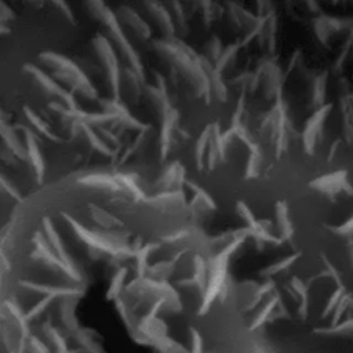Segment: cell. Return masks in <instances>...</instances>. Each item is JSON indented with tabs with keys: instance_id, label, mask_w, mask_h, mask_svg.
Returning a JSON list of instances; mask_svg holds the SVG:
<instances>
[{
	"instance_id": "cell-1",
	"label": "cell",
	"mask_w": 353,
	"mask_h": 353,
	"mask_svg": "<svg viewBox=\"0 0 353 353\" xmlns=\"http://www.w3.org/2000/svg\"><path fill=\"white\" fill-rule=\"evenodd\" d=\"M153 48L175 73H181L188 80L196 97L204 98L207 102L211 101L208 77L200 62L201 55L178 37L153 40Z\"/></svg>"
},
{
	"instance_id": "cell-29",
	"label": "cell",
	"mask_w": 353,
	"mask_h": 353,
	"mask_svg": "<svg viewBox=\"0 0 353 353\" xmlns=\"http://www.w3.org/2000/svg\"><path fill=\"white\" fill-rule=\"evenodd\" d=\"M236 212H237V215L244 221V223H245L247 228L252 229V228L256 226L258 219L254 216L252 211L250 210V207H248L245 203L237 201V203H236Z\"/></svg>"
},
{
	"instance_id": "cell-33",
	"label": "cell",
	"mask_w": 353,
	"mask_h": 353,
	"mask_svg": "<svg viewBox=\"0 0 353 353\" xmlns=\"http://www.w3.org/2000/svg\"><path fill=\"white\" fill-rule=\"evenodd\" d=\"M15 18L14 10L11 7H8L4 1H0V21L1 25H6L7 22H11Z\"/></svg>"
},
{
	"instance_id": "cell-20",
	"label": "cell",
	"mask_w": 353,
	"mask_h": 353,
	"mask_svg": "<svg viewBox=\"0 0 353 353\" xmlns=\"http://www.w3.org/2000/svg\"><path fill=\"white\" fill-rule=\"evenodd\" d=\"M87 210L90 212V216L98 225L99 229L113 230V229H123V226H124L123 221H120L112 212L106 211L105 208H102V207H99V205H97L94 203L87 204Z\"/></svg>"
},
{
	"instance_id": "cell-17",
	"label": "cell",
	"mask_w": 353,
	"mask_h": 353,
	"mask_svg": "<svg viewBox=\"0 0 353 353\" xmlns=\"http://www.w3.org/2000/svg\"><path fill=\"white\" fill-rule=\"evenodd\" d=\"M143 80L130 68H121V79H120V94H125L127 98L137 103L143 95Z\"/></svg>"
},
{
	"instance_id": "cell-21",
	"label": "cell",
	"mask_w": 353,
	"mask_h": 353,
	"mask_svg": "<svg viewBox=\"0 0 353 353\" xmlns=\"http://www.w3.org/2000/svg\"><path fill=\"white\" fill-rule=\"evenodd\" d=\"M22 112H23L25 119L29 121L30 127H32L39 135H41V137H44V138H47L48 141L55 142V143H61V142H62V138L58 137V135L51 130V127L46 123V120H44L41 116H39L33 109H30L29 106H23Z\"/></svg>"
},
{
	"instance_id": "cell-22",
	"label": "cell",
	"mask_w": 353,
	"mask_h": 353,
	"mask_svg": "<svg viewBox=\"0 0 353 353\" xmlns=\"http://www.w3.org/2000/svg\"><path fill=\"white\" fill-rule=\"evenodd\" d=\"M274 219L280 239L283 241H290L294 234V228L290 219L288 205L284 201H277L274 204Z\"/></svg>"
},
{
	"instance_id": "cell-19",
	"label": "cell",
	"mask_w": 353,
	"mask_h": 353,
	"mask_svg": "<svg viewBox=\"0 0 353 353\" xmlns=\"http://www.w3.org/2000/svg\"><path fill=\"white\" fill-rule=\"evenodd\" d=\"M143 97L146 98L149 105L157 112L160 119L172 108L168 94L157 88L154 84H145Z\"/></svg>"
},
{
	"instance_id": "cell-26",
	"label": "cell",
	"mask_w": 353,
	"mask_h": 353,
	"mask_svg": "<svg viewBox=\"0 0 353 353\" xmlns=\"http://www.w3.org/2000/svg\"><path fill=\"white\" fill-rule=\"evenodd\" d=\"M241 47H243L241 41L230 43L229 46L225 47V50H223L221 58H219V59L216 61V63L214 65L215 69H216L221 74H222L229 66H232V65L234 63V61H236V58H237V54H239V51L241 50Z\"/></svg>"
},
{
	"instance_id": "cell-32",
	"label": "cell",
	"mask_w": 353,
	"mask_h": 353,
	"mask_svg": "<svg viewBox=\"0 0 353 353\" xmlns=\"http://www.w3.org/2000/svg\"><path fill=\"white\" fill-rule=\"evenodd\" d=\"M0 182H1V190H3L4 193H7V194H8L11 199H14L15 201H22V197H21L19 192L6 179L4 175H1Z\"/></svg>"
},
{
	"instance_id": "cell-4",
	"label": "cell",
	"mask_w": 353,
	"mask_h": 353,
	"mask_svg": "<svg viewBox=\"0 0 353 353\" xmlns=\"http://www.w3.org/2000/svg\"><path fill=\"white\" fill-rule=\"evenodd\" d=\"M91 44H92L97 58L101 61V63L103 66L108 85L112 92V98L121 99V94H120L121 68H120V62H119L114 48L112 47L109 39L101 33H97L92 37Z\"/></svg>"
},
{
	"instance_id": "cell-24",
	"label": "cell",
	"mask_w": 353,
	"mask_h": 353,
	"mask_svg": "<svg viewBox=\"0 0 353 353\" xmlns=\"http://www.w3.org/2000/svg\"><path fill=\"white\" fill-rule=\"evenodd\" d=\"M248 160H247V165H245V179H251V178H256L261 172L262 168V163H263V154H262V148L259 143H254L248 148Z\"/></svg>"
},
{
	"instance_id": "cell-14",
	"label": "cell",
	"mask_w": 353,
	"mask_h": 353,
	"mask_svg": "<svg viewBox=\"0 0 353 353\" xmlns=\"http://www.w3.org/2000/svg\"><path fill=\"white\" fill-rule=\"evenodd\" d=\"M186 181L188 178H186V170L183 164L175 160L163 170L156 185L160 189V192L178 190V189H185Z\"/></svg>"
},
{
	"instance_id": "cell-30",
	"label": "cell",
	"mask_w": 353,
	"mask_h": 353,
	"mask_svg": "<svg viewBox=\"0 0 353 353\" xmlns=\"http://www.w3.org/2000/svg\"><path fill=\"white\" fill-rule=\"evenodd\" d=\"M97 132H98L99 137L103 139V142H105L106 145H109L112 149L116 150V148L120 146V143H121L120 135H119V132H116L114 130L108 128V127H99V128H97Z\"/></svg>"
},
{
	"instance_id": "cell-16",
	"label": "cell",
	"mask_w": 353,
	"mask_h": 353,
	"mask_svg": "<svg viewBox=\"0 0 353 353\" xmlns=\"http://www.w3.org/2000/svg\"><path fill=\"white\" fill-rule=\"evenodd\" d=\"M179 112L174 106L161 117V128H160V156L161 160L167 157L172 148L174 134L178 130Z\"/></svg>"
},
{
	"instance_id": "cell-23",
	"label": "cell",
	"mask_w": 353,
	"mask_h": 353,
	"mask_svg": "<svg viewBox=\"0 0 353 353\" xmlns=\"http://www.w3.org/2000/svg\"><path fill=\"white\" fill-rule=\"evenodd\" d=\"M114 178L117 179L121 192H125L128 196H131L135 201H143L146 199V194L141 189L137 175L130 172H116Z\"/></svg>"
},
{
	"instance_id": "cell-18",
	"label": "cell",
	"mask_w": 353,
	"mask_h": 353,
	"mask_svg": "<svg viewBox=\"0 0 353 353\" xmlns=\"http://www.w3.org/2000/svg\"><path fill=\"white\" fill-rule=\"evenodd\" d=\"M77 183L87 186V188H92V189H101V190H106V192H121V188L117 182V179L114 178V174H106V172H92V174H87L83 175L77 179Z\"/></svg>"
},
{
	"instance_id": "cell-6",
	"label": "cell",
	"mask_w": 353,
	"mask_h": 353,
	"mask_svg": "<svg viewBox=\"0 0 353 353\" xmlns=\"http://www.w3.org/2000/svg\"><path fill=\"white\" fill-rule=\"evenodd\" d=\"M255 72L258 73L259 88L262 90L263 97L273 101L281 98L283 74L279 65L272 59L266 58L256 65Z\"/></svg>"
},
{
	"instance_id": "cell-9",
	"label": "cell",
	"mask_w": 353,
	"mask_h": 353,
	"mask_svg": "<svg viewBox=\"0 0 353 353\" xmlns=\"http://www.w3.org/2000/svg\"><path fill=\"white\" fill-rule=\"evenodd\" d=\"M41 229H43V233H44L46 239L48 240L51 248H52L54 252L57 254V256H58L61 261H63L68 266H70L72 269H74L76 272L84 274V272H83L80 263L66 251L65 244H63V241H62L59 233L57 232V229H55L52 221H51L48 216H44V218L41 219Z\"/></svg>"
},
{
	"instance_id": "cell-7",
	"label": "cell",
	"mask_w": 353,
	"mask_h": 353,
	"mask_svg": "<svg viewBox=\"0 0 353 353\" xmlns=\"http://www.w3.org/2000/svg\"><path fill=\"white\" fill-rule=\"evenodd\" d=\"M143 203L154 210L165 211V212H175L188 207L185 189L159 192L153 196H146Z\"/></svg>"
},
{
	"instance_id": "cell-31",
	"label": "cell",
	"mask_w": 353,
	"mask_h": 353,
	"mask_svg": "<svg viewBox=\"0 0 353 353\" xmlns=\"http://www.w3.org/2000/svg\"><path fill=\"white\" fill-rule=\"evenodd\" d=\"M52 6L61 11V14H62L63 18L66 19V22H69L70 25H76L74 14H73V11L70 10V7H69L68 3H65V1H52Z\"/></svg>"
},
{
	"instance_id": "cell-3",
	"label": "cell",
	"mask_w": 353,
	"mask_h": 353,
	"mask_svg": "<svg viewBox=\"0 0 353 353\" xmlns=\"http://www.w3.org/2000/svg\"><path fill=\"white\" fill-rule=\"evenodd\" d=\"M85 7L88 10V14L105 26L108 34L117 46L121 55L127 59L128 66L145 81V68L141 61V57L135 51V48L130 43V40L127 39V36L121 28V23L119 22V19L116 17V12L112 11L103 1H98V0L87 1Z\"/></svg>"
},
{
	"instance_id": "cell-2",
	"label": "cell",
	"mask_w": 353,
	"mask_h": 353,
	"mask_svg": "<svg viewBox=\"0 0 353 353\" xmlns=\"http://www.w3.org/2000/svg\"><path fill=\"white\" fill-rule=\"evenodd\" d=\"M39 61L48 66L52 70V77L68 85L70 91H77L90 101L98 99V91L92 81L70 58L55 51H43L39 54Z\"/></svg>"
},
{
	"instance_id": "cell-11",
	"label": "cell",
	"mask_w": 353,
	"mask_h": 353,
	"mask_svg": "<svg viewBox=\"0 0 353 353\" xmlns=\"http://www.w3.org/2000/svg\"><path fill=\"white\" fill-rule=\"evenodd\" d=\"M116 17H117L119 22L125 25L128 29H131L139 40L146 41L152 37V29H150L149 23L132 7H130L127 4L119 6Z\"/></svg>"
},
{
	"instance_id": "cell-12",
	"label": "cell",
	"mask_w": 353,
	"mask_h": 353,
	"mask_svg": "<svg viewBox=\"0 0 353 353\" xmlns=\"http://www.w3.org/2000/svg\"><path fill=\"white\" fill-rule=\"evenodd\" d=\"M210 128V138H208V148L205 154V165L208 170H214L219 161H223L226 157V148L223 142V132L216 121L208 124Z\"/></svg>"
},
{
	"instance_id": "cell-8",
	"label": "cell",
	"mask_w": 353,
	"mask_h": 353,
	"mask_svg": "<svg viewBox=\"0 0 353 353\" xmlns=\"http://www.w3.org/2000/svg\"><path fill=\"white\" fill-rule=\"evenodd\" d=\"M17 128L19 130V132H21V135L23 138V142H25V146H26V152H28V161L30 163V167H32V170L34 172L36 181L39 183H41L43 178H44L46 165H44V159H43V154H41V150H40V145H39L37 137L26 125H17Z\"/></svg>"
},
{
	"instance_id": "cell-27",
	"label": "cell",
	"mask_w": 353,
	"mask_h": 353,
	"mask_svg": "<svg viewBox=\"0 0 353 353\" xmlns=\"http://www.w3.org/2000/svg\"><path fill=\"white\" fill-rule=\"evenodd\" d=\"M208 138H210V128H208V125H205V128L201 131V134L199 135L196 145H194V161H196V167L199 170H201L205 165Z\"/></svg>"
},
{
	"instance_id": "cell-15",
	"label": "cell",
	"mask_w": 353,
	"mask_h": 353,
	"mask_svg": "<svg viewBox=\"0 0 353 353\" xmlns=\"http://www.w3.org/2000/svg\"><path fill=\"white\" fill-rule=\"evenodd\" d=\"M0 132H1V139L6 146V149L18 160L28 161V152L26 146L23 142V138L17 127H12L8 124L6 120L1 121L0 125Z\"/></svg>"
},
{
	"instance_id": "cell-10",
	"label": "cell",
	"mask_w": 353,
	"mask_h": 353,
	"mask_svg": "<svg viewBox=\"0 0 353 353\" xmlns=\"http://www.w3.org/2000/svg\"><path fill=\"white\" fill-rule=\"evenodd\" d=\"M185 188L192 193V199L188 201V208L196 216H208L216 211V204L210 193L193 181H186Z\"/></svg>"
},
{
	"instance_id": "cell-28",
	"label": "cell",
	"mask_w": 353,
	"mask_h": 353,
	"mask_svg": "<svg viewBox=\"0 0 353 353\" xmlns=\"http://www.w3.org/2000/svg\"><path fill=\"white\" fill-rule=\"evenodd\" d=\"M223 50H225V47L222 46V40L216 34H212L204 44V54L203 55L215 65L216 61L221 58Z\"/></svg>"
},
{
	"instance_id": "cell-25",
	"label": "cell",
	"mask_w": 353,
	"mask_h": 353,
	"mask_svg": "<svg viewBox=\"0 0 353 353\" xmlns=\"http://www.w3.org/2000/svg\"><path fill=\"white\" fill-rule=\"evenodd\" d=\"M167 8L171 12L174 25H175V30L181 34H186L189 32V26H188V17H186V11L182 3L179 1H171V3H165Z\"/></svg>"
},
{
	"instance_id": "cell-13",
	"label": "cell",
	"mask_w": 353,
	"mask_h": 353,
	"mask_svg": "<svg viewBox=\"0 0 353 353\" xmlns=\"http://www.w3.org/2000/svg\"><path fill=\"white\" fill-rule=\"evenodd\" d=\"M143 7L146 8L148 14L150 15V18L156 22L157 28L160 29V32L163 33L164 39H171L175 37V25L171 17L170 10L167 8V6L164 3L160 1H145Z\"/></svg>"
},
{
	"instance_id": "cell-5",
	"label": "cell",
	"mask_w": 353,
	"mask_h": 353,
	"mask_svg": "<svg viewBox=\"0 0 353 353\" xmlns=\"http://www.w3.org/2000/svg\"><path fill=\"white\" fill-rule=\"evenodd\" d=\"M23 72L28 73L44 92L59 99V102L62 105H65L68 109H70V110L80 109L77 106V102H76L72 91L63 88L58 81H55L51 76H48L46 72H43L39 66L32 65V63H25Z\"/></svg>"
}]
</instances>
